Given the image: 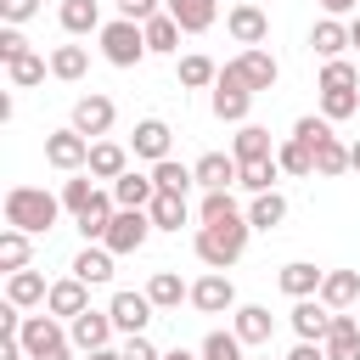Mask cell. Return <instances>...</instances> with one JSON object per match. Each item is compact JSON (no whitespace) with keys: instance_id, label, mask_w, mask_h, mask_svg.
<instances>
[{"instance_id":"1","label":"cell","mask_w":360,"mask_h":360,"mask_svg":"<svg viewBox=\"0 0 360 360\" xmlns=\"http://www.w3.org/2000/svg\"><path fill=\"white\" fill-rule=\"evenodd\" d=\"M248 236H253V225H248V214H231V219H219V225H197V259L208 264V270H231L242 253H248Z\"/></svg>"},{"instance_id":"2","label":"cell","mask_w":360,"mask_h":360,"mask_svg":"<svg viewBox=\"0 0 360 360\" xmlns=\"http://www.w3.org/2000/svg\"><path fill=\"white\" fill-rule=\"evenodd\" d=\"M56 214H62V197H56V191H45V186H11V191H6V225L28 231V236L51 231V225H56Z\"/></svg>"},{"instance_id":"3","label":"cell","mask_w":360,"mask_h":360,"mask_svg":"<svg viewBox=\"0 0 360 360\" xmlns=\"http://www.w3.org/2000/svg\"><path fill=\"white\" fill-rule=\"evenodd\" d=\"M17 338H22L28 360H73V338H68V326H62L51 309H45V315H22Z\"/></svg>"},{"instance_id":"4","label":"cell","mask_w":360,"mask_h":360,"mask_svg":"<svg viewBox=\"0 0 360 360\" xmlns=\"http://www.w3.org/2000/svg\"><path fill=\"white\" fill-rule=\"evenodd\" d=\"M101 56H107L112 68H135V62L146 56V28H141V22H129V17L101 22Z\"/></svg>"},{"instance_id":"5","label":"cell","mask_w":360,"mask_h":360,"mask_svg":"<svg viewBox=\"0 0 360 360\" xmlns=\"http://www.w3.org/2000/svg\"><path fill=\"white\" fill-rule=\"evenodd\" d=\"M248 107H253V90L242 84L236 62H225L219 79H214V118L219 124H248Z\"/></svg>"},{"instance_id":"6","label":"cell","mask_w":360,"mask_h":360,"mask_svg":"<svg viewBox=\"0 0 360 360\" xmlns=\"http://www.w3.org/2000/svg\"><path fill=\"white\" fill-rule=\"evenodd\" d=\"M158 225H152V214L146 208H112V219H107V248L112 253H141L146 248V236H152Z\"/></svg>"},{"instance_id":"7","label":"cell","mask_w":360,"mask_h":360,"mask_svg":"<svg viewBox=\"0 0 360 360\" xmlns=\"http://www.w3.org/2000/svg\"><path fill=\"white\" fill-rule=\"evenodd\" d=\"M45 163L62 169V174H79V169L90 163V135H79L73 124L56 129V135H45Z\"/></svg>"},{"instance_id":"8","label":"cell","mask_w":360,"mask_h":360,"mask_svg":"<svg viewBox=\"0 0 360 360\" xmlns=\"http://www.w3.org/2000/svg\"><path fill=\"white\" fill-rule=\"evenodd\" d=\"M191 309H202V315H225V309H236V287H231V276H225V270L197 276V281H191Z\"/></svg>"},{"instance_id":"9","label":"cell","mask_w":360,"mask_h":360,"mask_svg":"<svg viewBox=\"0 0 360 360\" xmlns=\"http://www.w3.org/2000/svg\"><path fill=\"white\" fill-rule=\"evenodd\" d=\"M112 118H118L112 96H96V90H90V96H79V101H73V129H79V135H90V141H101V135L112 129Z\"/></svg>"},{"instance_id":"10","label":"cell","mask_w":360,"mask_h":360,"mask_svg":"<svg viewBox=\"0 0 360 360\" xmlns=\"http://www.w3.org/2000/svg\"><path fill=\"white\" fill-rule=\"evenodd\" d=\"M112 332H118V326H112V315H107V309H84V315H73V321H68V338H73V349H79V354L107 349V343H112Z\"/></svg>"},{"instance_id":"11","label":"cell","mask_w":360,"mask_h":360,"mask_svg":"<svg viewBox=\"0 0 360 360\" xmlns=\"http://www.w3.org/2000/svg\"><path fill=\"white\" fill-rule=\"evenodd\" d=\"M236 62V73H242V84L259 96V90H276V79H281V68H276V56L264 51V45H248L242 56H231Z\"/></svg>"},{"instance_id":"12","label":"cell","mask_w":360,"mask_h":360,"mask_svg":"<svg viewBox=\"0 0 360 360\" xmlns=\"http://www.w3.org/2000/svg\"><path fill=\"white\" fill-rule=\"evenodd\" d=\"M191 174H197L202 191H231V186L242 180V163H236L231 152H202V158L191 163Z\"/></svg>"},{"instance_id":"13","label":"cell","mask_w":360,"mask_h":360,"mask_svg":"<svg viewBox=\"0 0 360 360\" xmlns=\"http://www.w3.org/2000/svg\"><path fill=\"white\" fill-rule=\"evenodd\" d=\"M152 298L146 292H112V304H107V315H112V326L124 332V338H135V332H146V321H152Z\"/></svg>"},{"instance_id":"14","label":"cell","mask_w":360,"mask_h":360,"mask_svg":"<svg viewBox=\"0 0 360 360\" xmlns=\"http://www.w3.org/2000/svg\"><path fill=\"white\" fill-rule=\"evenodd\" d=\"M225 34H231L236 45H264V39H270V17H264L259 6H248V0H242V6H231V11H225Z\"/></svg>"},{"instance_id":"15","label":"cell","mask_w":360,"mask_h":360,"mask_svg":"<svg viewBox=\"0 0 360 360\" xmlns=\"http://www.w3.org/2000/svg\"><path fill=\"white\" fill-rule=\"evenodd\" d=\"M45 309H51L56 321H73V315H84V309H90V281H79V276H62V281H51V298H45Z\"/></svg>"},{"instance_id":"16","label":"cell","mask_w":360,"mask_h":360,"mask_svg":"<svg viewBox=\"0 0 360 360\" xmlns=\"http://www.w3.org/2000/svg\"><path fill=\"white\" fill-rule=\"evenodd\" d=\"M231 332H236L248 349H259V343H270V332H276V315H270L264 304H236V309H231Z\"/></svg>"},{"instance_id":"17","label":"cell","mask_w":360,"mask_h":360,"mask_svg":"<svg viewBox=\"0 0 360 360\" xmlns=\"http://www.w3.org/2000/svg\"><path fill=\"white\" fill-rule=\"evenodd\" d=\"M169 141H174V129H169L163 118H141L135 135H129V152L146 158V163H163V158H169Z\"/></svg>"},{"instance_id":"18","label":"cell","mask_w":360,"mask_h":360,"mask_svg":"<svg viewBox=\"0 0 360 360\" xmlns=\"http://www.w3.org/2000/svg\"><path fill=\"white\" fill-rule=\"evenodd\" d=\"M292 332L298 338H309V343H326V332H332V309L321 304V298H292Z\"/></svg>"},{"instance_id":"19","label":"cell","mask_w":360,"mask_h":360,"mask_svg":"<svg viewBox=\"0 0 360 360\" xmlns=\"http://www.w3.org/2000/svg\"><path fill=\"white\" fill-rule=\"evenodd\" d=\"M163 11L186 28V34H208L219 22V0H163Z\"/></svg>"},{"instance_id":"20","label":"cell","mask_w":360,"mask_h":360,"mask_svg":"<svg viewBox=\"0 0 360 360\" xmlns=\"http://www.w3.org/2000/svg\"><path fill=\"white\" fill-rule=\"evenodd\" d=\"M152 197H158V180L141 174V169H124V174L112 180V202H118V208H152Z\"/></svg>"},{"instance_id":"21","label":"cell","mask_w":360,"mask_h":360,"mask_svg":"<svg viewBox=\"0 0 360 360\" xmlns=\"http://www.w3.org/2000/svg\"><path fill=\"white\" fill-rule=\"evenodd\" d=\"M112 259H118V253H112L107 242H96V248L84 242V248L73 253V276L90 281V287H101V281H112Z\"/></svg>"},{"instance_id":"22","label":"cell","mask_w":360,"mask_h":360,"mask_svg":"<svg viewBox=\"0 0 360 360\" xmlns=\"http://www.w3.org/2000/svg\"><path fill=\"white\" fill-rule=\"evenodd\" d=\"M326 354L332 360H360V321L349 309H332V332H326Z\"/></svg>"},{"instance_id":"23","label":"cell","mask_w":360,"mask_h":360,"mask_svg":"<svg viewBox=\"0 0 360 360\" xmlns=\"http://www.w3.org/2000/svg\"><path fill=\"white\" fill-rule=\"evenodd\" d=\"M326 309H349L360 298V270H326L321 276V292H315Z\"/></svg>"},{"instance_id":"24","label":"cell","mask_w":360,"mask_h":360,"mask_svg":"<svg viewBox=\"0 0 360 360\" xmlns=\"http://www.w3.org/2000/svg\"><path fill=\"white\" fill-rule=\"evenodd\" d=\"M321 276H326V270H315L309 259H292V264H281L276 281H281L287 298H315V292H321Z\"/></svg>"},{"instance_id":"25","label":"cell","mask_w":360,"mask_h":360,"mask_svg":"<svg viewBox=\"0 0 360 360\" xmlns=\"http://www.w3.org/2000/svg\"><path fill=\"white\" fill-rule=\"evenodd\" d=\"M6 298H11L17 309H34V304H45V298H51V281H45L39 270H11V281H6Z\"/></svg>"},{"instance_id":"26","label":"cell","mask_w":360,"mask_h":360,"mask_svg":"<svg viewBox=\"0 0 360 360\" xmlns=\"http://www.w3.org/2000/svg\"><path fill=\"white\" fill-rule=\"evenodd\" d=\"M141 28H146V51H152V56H174V51H180V34H186V28H180V22L169 17V11L146 17Z\"/></svg>"},{"instance_id":"27","label":"cell","mask_w":360,"mask_h":360,"mask_svg":"<svg viewBox=\"0 0 360 360\" xmlns=\"http://www.w3.org/2000/svg\"><path fill=\"white\" fill-rule=\"evenodd\" d=\"M309 45H315V56H321V62L343 56V51H349V22H338V17H321V22L309 28Z\"/></svg>"},{"instance_id":"28","label":"cell","mask_w":360,"mask_h":360,"mask_svg":"<svg viewBox=\"0 0 360 360\" xmlns=\"http://www.w3.org/2000/svg\"><path fill=\"white\" fill-rule=\"evenodd\" d=\"M96 180H118L124 169H129V152L118 146V141H90V163H84Z\"/></svg>"},{"instance_id":"29","label":"cell","mask_w":360,"mask_h":360,"mask_svg":"<svg viewBox=\"0 0 360 360\" xmlns=\"http://www.w3.org/2000/svg\"><path fill=\"white\" fill-rule=\"evenodd\" d=\"M56 17L68 34H101V0H62Z\"/></svg>"},{"instance_id":"30","label":"cell","mask_w":360,"mask_h":360,"mask_svg":"<svg viewBox=\"0 0 360 360\" xmlns=\"http://www.w3.org/2000/svg\"><path fill=\"white\" fill-rule=\"evenodd\" d=\"M84 73H90V51H84V45H56V51H51V79L79 84Z\"/></svg>"},{"instance_id":"31","label":"cell","mask_w":360,"mask_h":360,"mask_svg":"<svg viewBox=\"0 0 360 360\" xmlns=\"http://www.w3.org/2000/svg\"><path fill=\"white\" fill-rule=\"evenodd\" d=\"M231 158H236V163L276 158V152H270V129H264V124H242V129H236V141H231Z\"/></svg>"},{"instance_id":"32","label":"cell","mask_w":360,"mask_h":360,"mask_svg":"<svg viewBox=\"0 0 360 360\" xmlns=\"http://www.w3.org/2000/svg\"><path fill=\"white\" fill-rule=\"evenodd\" d=\"M146 298H152L158 309H180V304H191V287H186L174 270H158V276L146 281Z\"/></svg>"},{"instance_id":"33","label":"cell","mask_w":360,"mask_h":360,"mask_svg":"<svg viewBox=\"0 0 360 360\" xmlns=\"http://www.w3.org/2000/svg\"><path fill=\"white\" fill-rule=\"evenodd\" d=\"M276 163H281V174H315V146L309 141H298V135H287L281 146H276Z\"/></svg>"},{"instance_id":"34","label":"cell","mask_w":360,"mask_h":360,"mask_svg":"<svg viewBox=\"0 0 360 360\" xmlns=\"http://www.w3.org/2000/svg\"><path fill=\"white\" fill-rule=\"evenodd\" d=\"M281 219H287V197H281V191H259V197L248 202V225H253V231H276Z\"/></svg>"},{"instance_id":"35","label":"cell","mask_w":360,"mask_h":360,"mask_svg":"<svg viewBox=\"0 0 360 360\" xmlns=\"http://www.w3.org/2000/svg\"><path fill=\"white\" fill-rule=\"evenodd\" d=\"M146 214H152V225H158V231H180V225L191 219V208H186V197H180V191H158Z\"/></svg>"},{"instance_id":"36","label":"cell","mask_w":360,"mask_h":360,"mask_svg":"<svg viewBox=\"0 0 360 360\" xmlns=\"http://www.w3.org/2000/svg\"><path fill=\"white\" fill-rule=\"evenodd\" d=\"M90 180H96V174H90V169H79V174H73V180H62V208H68V214H73V219H79V214H84V208H90V202H96V197H101V191H96V186H90Z\"/></svg>"},{"instance_id":"37","label":"cell","mask_w":360,"mask_h":360,"mask_svg":"<svg viewBox=\"0 0 360 360\" xmlns=\"http://www.w3.org/2000/svg\"><path fill=\"white\" fill-rule=\"evenodd\" d=\"M45 73H51V62H45L39 51H28V56H17V62H6V79H11L17 90H34V84H39Z\"/></svg>"},{"instance_id":"38","label":"cell","mask_w":360,"mask_h":360,"mask_svg":"<svg viewBox=\"0 0 360 360\" xmlns=\"http://www.w3.org/2000/svg\"><path fill=\"white\" fill-rule=\"evenodd\" d=\"M343 169H349V146H343L338 135H326V141L315 146V174H321V180H338Z\"/></svg>"},{"instance_id":"39","label":"cell","mask_w":360,"mask_h":360,"mask_svg":"<svg viewBox=\"0 0 360 360\" xmlns=\"http://www.w3.org/2000/svg\"><path fill=\"white\" fill-rule=\"evenodd\" d=\"M276 180H281V163L276 158H259V163H242V180L236 186L259 197V191H276Z\"/></svg>"},{"instance_id":"40","label":"cell","mask_w":360,"mask_h":360,"mask_svg":"<svg viewBox=\"0 0 360 360\" xmlns=\"http://www.w3.org/2000/svg\"><path fill=\"white\" fill-rule=\"evenodd\" d=\"M152 180H158V191H180V197H186V191L197 186V174H191L186 163H174V158H163V163H152Z\"/></svg>"},{"instance_id":"41","label":"cell","mask_w":360,"mask_h":360,"mask_svg":"<svg viewBox=\"0 0 360 360\" xmlns=\"http://www.w3.org/2000/svg\"><path fill=\"white\" fill-rule=\"evenodd\" d=\"M0 270H28V231L17 225L0 231Z\"/></svg>"},{"instance_id":"42","label":"cell","mask_w":360,"mask_h":360,"mask_svg":"<svg viewBox=\"0 0 360 360\" xmlns=\"http://www.w3.org/2000/svg\"><path fill=\"white\" fill-rule=\"evenodd\" d=\"M214 79H219V68H214L202 51L180 56V84H186V90H202V84H214Z\"/></svg>"},{"instance_id":"43","label":"cell","mask_w":360,"mask_h":360,"mask_svg":"<svg viewBox=\"0 0 360 360\" xmlns=\"http://www.w3.org/2000/svg\"><path fill=\"white\" fill-rule=\"evenodd\" d=\"M354 112H360V90H321V118L343 124V118H354Z\"/></svg>"},{"instance_id":"44","label":"cell","mask_w":360,"mask_h":360,"mask_svg":"<svg viewBox=\"0 0 360 360\" xmlns=\"http://www.w3.org/2000/svg\"><path fill=\"white\" fill-rule=\"evenodd\" d=\"M242 349H248V343H242V338H236V332H208V338H202V349H197V354H202V360H248V354H242Z\"/></svg>"},{"instance_id":"45","label":"cell","mask_w":360,"mask_h":360,"mask_svg":"<svg viewBox=\"0 0 360 360\" xmlns=\"http://www.w3.org/2000/svg\"><path fill=\"white\" fill-rule=\"evenodd\" d=\"M315 90H360V73H354V62L332 56V62L321 68V84H315Z\"/></svg>"},{"instance_id":"46","label":"cell","mask_w":360,"mask_h":360,"mask_svg":"<svg viewBox=\"0 0 360 360\" xmlns=\"http://www.w3.org/2000/svg\"><path fill=\"white\" fill-rule=\"evenodd\" d=\"M231 214H242L231 191H208V197H202V208H197V219H202V225H219V219H231Z\"/></svg>"},{"instance_id":"47","label":"cell","mask_w":360,"mask_h":360,"mask_svg":"<svg viewBox=\"0 0 360 360\" xmlns=\"http://www.w3.org/2000/svg\"><path fill=\"white\" fill-rule=\"evenodd\" d=\"M28 51H34V45L22 39V28L6 22V28H0V62H17V56H28Z\"/></svg>"},{"instance_id":"48","label":"cell","mask_w":360,"mask_h":360,"mask_svg":"<svg viewBox=\"0 0 360 360\" xmlns=\"http://www.w3.org/2000/svg\"><path fill=\"white\" fill-rule=\"evenodd\" d=\"M292 135H298V141H309V146H321V141L332 135V118H298V124H292Z\"/></svg>"},{"instance_id":"49","label":"cell","mask_w":360,"mask_h":360,"mask_svg":"<svg viewBox=\"0 0 360 360\" xmlns=\"http://www.w3.org/2000/svg\"><path fill=\"white\" fill-rule=\"evenodd\" d=\"M158 11H163V0H118V17H129V22H146Z\"/></svg>"},{"instance_id":"50","label":"cell","mask_w":360,"mask_h":360,"mask_svg":"<svg viewBox=\"0 0 360 360\" xmlns=\"http://www.w3.org/2000/svg\"><path fill=\"white\" fill-rule=\"evenodd\" d=\"M39 11V0H0V22H28Z\"/></svg>"},{"instance_id":"51","label":"cell","mask_w":360,"mask_h":360,"mask_svg":"<svg viewBox=\"0 0 360 360\" xmlns=\"http://www.w3.org/2000/svg\"><path fill=\"white\" fill-rule=\"evenodd\" d=\"M124 360H163V354L146 343V332H135V338H124Z\"/></svg>"},{"instance_id":"52","label":"cell","mask_w":360,"mask_h":360,"mask_svg":"<svg viewBox=\"0 0 360 360\" xmlns=\"http://www.w3.org/2000/svg\"><path fill=\"white\" fill-rule=\"evenodd\" d=\"M287 360H332V354H326V343H309V338H298Z\"/></svg>"},{"instance_id":"53","label":"cell","mask_w":360,"mask_h":360,"mask_svg":"<svg viewBox=\"0 0 360 360\" xmlns=\"http://www.w3.org/2000/svg\"><path fill=\"white\" fill-rule=\"evenodd\" d=\"M321 6H326V17H349L360 0H321Z\"/></svg>"},{"instance_id":"54","label":"cell","mask_w":360,"mask_h":360,"mask_svg":"<svg viewBox=\"0 0 360 360\" xmlns=\"http://www.w3.org/2000/svg\"><path fill=\"white\" fill-rule=\"evenodd\" d=\"M84 360H124V349H112V343H107V349H90Z\"/></svg>"},{"instance_id":"55","label":"cell","mask_w":360,"mask_h":360,"mask_svg":"<svg viewBox=\"0 0 360 360\" xmlns=\"http://www.w3.org/2000/svg\"><path fill=\"white\" fill-rule=\"evenodd\" d=\"M349 45L360 51V17H349Z\"/></svg>"},{"instance_id":"56","label":"cell","mask_w":360,"mask_h":360,"mask_svg":"<svg viewBox=\"0 0 360 360\" xmlns=\"http://www.w3.org/2000/svg\"><path fill=\"white\" fill-rule=\"evenodd\" d=\"M163 360H202V354H191V349H169Z\"/></svg>"},{"instance_id":"57","label":"cell","mask_w":360,"mask_h":360,"mask_svg":"<svg viewBox=\"0 0 360 360\" xmlns=\"http://www.w3.org/2000/svg\"><path fill=\"white\" fill-rule=\"evenodd\" d=\"M349 169H354V174H360V141H354V146H349Z\"/></svg>"},{"instance_id":"58","label":"cell","mask_w":360,"mask_h":360,"mask_svg":"<svg viewBox=\"0 0 360 360\" xmlns=\"http://www.w3.org/2000/svg\"><path fill=\"white\" fill-rule=\"evenodd\" d=\"M259 360H270V354H259Z\"/></svg>"}]
</instances>
